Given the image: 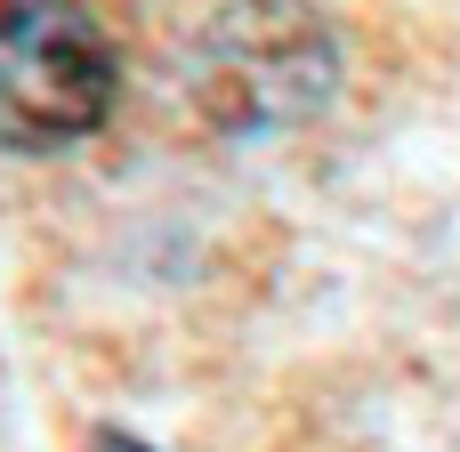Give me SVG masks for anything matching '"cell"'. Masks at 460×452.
Segmentation results:
<instances>
[{
  "label": "cell",
  "instance_id": "obj_1",
  "mask_svg": "<svg viewBox=\"0 0 460 452\" xmlns=\"http://www.w3.org/2000/svg\"><path fill=\"white\" fill-rule=\"evenodd\" d=\"M340 89V40L299 0H234L186 40V97L202 121L259 137L323 113Z\"/></svg>",
  "mask_w": 460,
  "mask_h": 452
},
{
  "label": "cell",
  "instance_id": "obj_2",
  "mask_svg": "<svg viewBox=\"0 0 460 452\" xmlns=\"http://www.w3.org/2000/svg\"><path fill=\"white\" fill-rule=\"evenodd\" d=\"M121 49L81 0H0V154H57L105 129Z\"/></svg>",
  "mask_w": 460,
  "mask_h": 452
},
{
  "label": "cell",
  "instance_id": "obj_3",
  "mask_svg": "<svg viewBox=\"0 0 460 452\" xmlns=\"http://www.w3.org/2000/svg\"><path fill=\"white\" fill-rule=\"evenodd\" d=\"M89 452H154V445H137L129 429H105V437H89Z\"/></svg>",
  "mask_w": 460,
  "mask_h": 452
}]
</instances>
